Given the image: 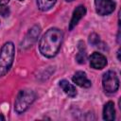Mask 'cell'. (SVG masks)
Here are the masks:
<instances>
[{
  "mask_svg": "<svg viewBox=\"0 0 121 121\" xmlns=\"http://www.w3.org/2000/svg\"><path fill=\"white\" fill-rule=\"evenodd\" d=\"M63 39L62 31L59 28L48 29L42 37L39 44L40 52L46 58L54 57L60 48Z\"/></svg>",
  "mask_w": 121,
  "mask_h": 121,
  "instance_id": "1",
  "label": "cell"
},
{
  "mask_svg": "<svg viewBox=\"0 0 121 121\" xmlns=\"http://www.w3.org/2000/svg\"><path fill=\"white\" fill-rule=\"evenodd\" d=\"M14 45L11 42L6 43L0 50V78L4 77L10 69L14 60Z\"/></svg>",
  "mask_w": 121,
  "mask_h": 121,
  "instance_id": "2",
  "label": "cell"
},
{
  "mask_svg": "<svg viewBox=\"0 0 121 121\" xmlns=\"http://www.w3.org/2000/svg\"><path fill=\"white\" fill-rule=\"evenodd\" d=\"M36 98V95L33 91L26 89L21 90L17 95L14 102V110L17 113H23L28 109V107L33 103Z\"/></svg>",
  "mask_w": 121,
  "mask_h": 121,
  "instance_id": "3",
  "label": "cell"
},
{
  "mask_svg": "<svg viewBox=\"0 0 121 121\" xmlns=\"http://www.w3.org/2000/svg\"><path fill=\"white\" fill-rule=\"evenodd\" d=\"M102 85L106 93L113 94L119 88V79L113 71H108L103 75Z\"/></svg>",
  "mask_w": 121,
  "mask_h": 121,
  "instance_id": "4",
  "label": "cell"
},
{
  "mask_svg": "<svg viewBox=\"0 0 121 121\" xmlns=\"http://www.w3.org/2000/svg\"><path fill=\"white\" fill-rule=\"evenodd\" d=\"M95 6L97 14L101 16L111 14L115 9V4L112 0H95Z\"/></svg>",
  "mask_w": 121,
  "mask_h": 121,
  "instance_id": "5",
  "label": "cell"
},
{
  "mask_svg": "<svg viewBox=\"0 0 121 121\" xmlns=\"http://www.w3.org/2000/svg\"><path fill=\"white\" fill-rule=\"evenodd\" d=\"M90 65L94 69H103L107 65V59L104 55L94 52L90 57Z\"/></svg>",
  "mask_w": 121,
  "mask_h": 121,
  "instance_id": "6",
  "label": "cell"
},
{
  "mask_svg": "<svg viewBox=\"0 0 121 121\" xmlns=\"http://www.w3.org/2000/svg\"><path fill=\"white\" fill-rule=\"evenodd\" d=\"M86 14V8L82 5L77 7L73 12V15H72V18H71V21H70V24H69V29L72 30L77 25L78 23L79 22V20Z\"/></svg>",
  "mask_w": 121,
  "mask_h": 121,
  "instance_id": "7",
  "label": "cell"
},
{
  "mask_svg": "<svg viewBox=\"0 0 121 121\" xmlns=\"http://www.w3.org/2000/svg\"><path fill=\"white\" fill-rule=\"evenodd\" d=\"M73 81L74 83H76L77 85L80 86V87H83V88H89L91 87L92 85V82L91 80L88 79L86 74L82 71H78L77 72L74 76H73Z\"/></svg>",
  "mask_w": 121,
  "mask_h": 121,
  "instance_id": "8",
  "label": "cell"
},
{
  "mask_svg": "<svg viewBox=\"0 0 121 121\" xmlns=\"http://www.w3.org/2000/svg\"><path fill=\"white\" fill-rule=\"evenodd\" d=\"M115 118V110L114 104L112 101H109L105 104L103 108V119L104 120H114Z\"/></svg>",
  "mask_w": 121,
  "mask_h": 121,
  "instance_id": "9",
  "label": "cell"
},
{
  "mask_svg": "<svg viewBox=\"0 0 121 121\" xmlns=\"http://www.w3.org/2000/svg\"><path fill=\"white\" fill-rule=\"evenodd\" d=\"M60 86L62 89V91L70 97H75L77 95V89L76 87L71 84L68 80L66 79H62L60 81Z\"/></svg>",
  "mask_w": 121,
  "mask_h": 121,
  "instance_id": "10",
  "label": "cell"
},
{
  "mask_svg": "<svg viewBox=\"0 0 121 121\" xmlns=\"http://www.w3.org/2000/svg\"><path fill=\"white\" fill-rule=\"evenodd\" d=\"M39 33H40V26H33L31 29H29L24 43H26V45H31L36 41V38L38 37Z\"/></svg>",
  "mask_w": 121,
  "mask_h": 121,
  "instance_id": "11",
  "label": "cell"
},
{
  "mask_svg": "<svg viewBox=\"0 0 121 121\" xmlns=\"http://www.w3.org/2000/svg\"><path fill=\"white\" fill-rule=\"evenodd\" d=\"M56 1L57 0H37V5L39 9L43 11H46L55 5Z\"/></svg>",
  "mask_w": 121,
  "mask_h": 121,
  "instance_id": "12",
  "label": "cell"
},
{
  "mask_svg": "<svg viewBox=\"0 0 121 121\" xmlns=\"http://www.w3.org/2000/svg\"><path fill=\"white\" fill-rule=\"evenodd\" d=\"M76 60L78 63H84L86 60V51H85V46L82 42L79 43L78 45V53L76 56Z\"/></svg>",
  "mask_w": 121,
  "mask_h": 121,
  "instance_id": "13",
  "label": "cell"
},
{
  "mask_svg": "<svg viewBox=\"0 0 121 121\" xmlns=\"http://www.w3.org/2000/svg\"><path fill=\"white\" fill-rule=\"evenodd\" d=\"M89 42L90 43H92L93 45H96L98 43H99V37L95 34V33H93L90 35L89 37Z\"/></svg>",
  "mask_w": 121,
  "mask_h": 121,
  "instance_id": "14",
  "label": "cell"
},
{
  "mask_svg": "<svg viewBox=\"0 0 121 121\" xmlns=\"http://www.w3.org/2000/svg\"><path fill=\"white\" fill-rule=\"evenodd\" d=\"M0 14L4 17H7L9 14V9L7 7H1L0 8Z\"/></svg>",
  "mask_w": 121,
  "mask_h": 121,
  "instance_id": "15",
  "label": "cell"
},
{
  "mask_svg": "<svg viewBox=\"0 0 121 121\" xmlns=\"http://www.w3.org/2000/svg\"><path fill=\"white\" fill-rule=\"evenodd\" d=\"M9 2V0H0V6H5Z\"/></svg>",
  "mask_w": 121,
  "mask_h": 121,
  "instance_id": "16",
  "label": "cell"
},
{
  "mask_svg": "<svg viewBox=\"0 0 121 121\" xmlns=\"http://www.w3.org/2000/svg\"><path fill=\"white\" fill-rule=\"evenodd\" d=\"M0 120H5V117L2 114H0Z\"/></svg>",
  "mask_w": 121,
  "mask_h": 121,
  "instance_id": "17",
  "label": "cell"
},
{
  "mask_svg": "<svg viewBox=\"0 0 121 121\" xmlns=\"http://www.w3.org/2000/svg\"><path fill=\"white\" fill-rule=\"evenodd\" d=\"M66 1H69L70 2V1H73V0H66Z\"/></svg>",
  "mask_w": 121,
  "mask_h": 121,
  "instance_id": "18",
  "label": "cell"
},
{
  "mask_svg": "<svg viewBox=\"0 0 121 121\" xmlns=\"http://www.w3.org/2000/svg\"><path fill=\"white\" fill-rule=\"evenodd\" d=\"M19 1H24V0H19Z\"/></svg>",
  "mask_w": 121,
  "mask_h": 121,
  "instance_id": "19",
  "label": "cell"
}]
</instances>
